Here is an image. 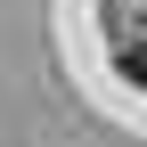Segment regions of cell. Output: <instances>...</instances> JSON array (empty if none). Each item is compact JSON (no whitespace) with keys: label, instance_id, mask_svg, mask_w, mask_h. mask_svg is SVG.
I'll use <instances>...</instances> for the list:
<instances>
[{"label":"cell","instance_id":"1","mask_svg":"<svg viewBox=\"0 0 147 147\" xmlns=\"http://www.w3.org/2000/svg\"><path fill=\"white\" fill-rule=\"evenodd\" d=\"M115 74H123V82H147V41L123 33V41H115Z\"/></svg>","mask_w":147,"mask_h":147}]
</instances>
